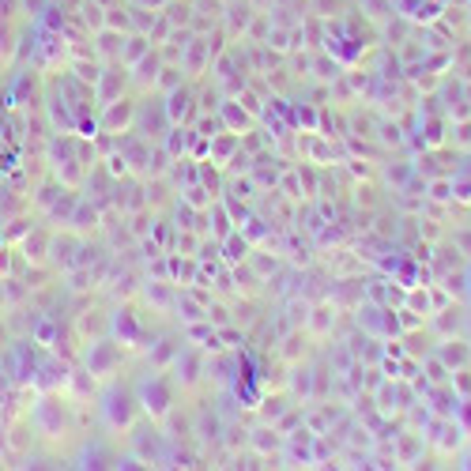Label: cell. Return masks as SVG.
<instances>
[{
  "mask_svg": "<svg viewBox=\"0 0 471 471\" xmlns=\"http://www.w3.org/2000/svg\"><path fill=\"white\" fill-rule=\"evenodd\" d=\"M170 403H173V385L166 377H151L147 381V389H144V408L151 411V415H166L170 411Z\"/></svg>",
  "mask_w": 471,
  "mask_h": 471,
  "instance_id": "cell-1",
  "label": "cell"
},
{
  "mask_svg": "<svg viewBox=\"0 0 471 471\" xmlns=\"http://www.w3.org/2000/svg\"><path fill=\"white\" fill-rule=\"evenodd\" d=\"M136 121V102H121V98H114V102H106V117H102V128L106 133H117V128L133 125Z\"/></svg>",
  "mask_w": 471,
  "mask_h": 471,
  "instance_id": "cell-2",
  "label": "cell"
},
{
  "mask_svg": "<svg viewBox=\"0 0 471 471\" xmlns=\"http://www.w3.org/2000/svg\"><path fill=\"white\" fill-rule=\"evenodd\" d=\"M437 358L448 366V369H460V366H467L471 362V347H467V339H453V336H445L441 343H437Z\"/></svg>",
  "mask_w": 471,
  "mask_h": 471,
  "instance_id": "cell-3",
  "label": "cell"
},
{
  "mask_svg": "<svg viewBox=\"0 0 471 471\" xmlns=\"http://www.w3.org/2000/svg\"><path fill=\"white\" fill-rule=\"evenodd\" d=\"M133 75H128V80H133L136 87H155V80H159V68H162V53L159 49H147L144 57H140L136 64H133Z\"/></svg>",
  "mask_w": 471,
  "mask_h": 471,
  "instance_id": "cell-4",
  "label": "cell"
},
{
  "mask_svg": "<svg viewBox=\"0 0 471 471\" xmlns=\"http://www.w3.org/2000/svg\"><path fill=\"white\" fill-rule=\"evenodd\" d=\"M121 46H125V30H114V27H102L94 35V53L102 61H121Z\"/></svg>",
  "mask_w": 471,
  "mask_h": 471,
  "instance_id": "cell-5",
  "label": "cell"
},
{
  "mask_svg": "<svg viewBox=\"0 0 471 471\" xmlns=\"http://www.w3.org/2000/svg\"><path fill=\"white\" fill-rule=\"evenodd\" d=\"M125 83H128V72H125V64L121 68H106L102 75H98V94H102V102H114V98H121L125 91Z\"/></svg>",
  "mask_w": 471,
  "mask_h": 471,
  "instance_id": "cell-6",
  "label": "cell"
},
{
  "mask_svg": "<svg viewBox=\"0 0 471 471\" xmlns=\"http://www.w3.org/2000/svg\"><path fill=\"white\" fill-rule=\"evenodd\" d=\"M207 57H212V42H207V38H192L189 46H185V53H181V68L189 75H196L207 64Z\"/></svg>",
  "mask_w": 471,
  "mask_h": 471,
  "instance_id": "cell-7",
  "label": "cell"
},
{
  "mask_svg": "<svg viewBox=\"0 0 471 471\" xmlns=\"http://www.w3.org/2000/svg\"><path fill=\"white\" fill-rule=\"evenodd\" d=\"M162 106H166V117H170V125H181L185 121V117H189V109H192V91H189V87H178V91H170V98H166V102H162Z\"/></svg>",
  "mask_w": 471,
  "mask_h": 471,
  "instance_id": "cell-8",
  "label": "cell"
},
{
  "mask_svg": "<svg viewBox=\"0 0 471 471\" xmlns=\"http://www.w3.org/2000/svg\"><path fill=\"white\" fill-rule=\"evenodd\" d=\"M117 347L109 343V339H98V343H91V355H87V366H91V374H106L109 366L117 362Z\"/></svg>",
  "mask_w": 471,
  "mask_h": 471,
  "instance_id": "cell-9",
  "label": "cell"
},
{
  "mask_svg": "<svg viewBox=\"0 0 471 471\" xmlns=\"http://www.w3.org/2000/svg\"><path fill=\"white\" fill-rule=\"evenodd\" d=\"M147 49H151V35H144V30H128L125 46H121V64H125V68H133Z\"/></svg>",
  "mask_w": 471,
  "mask_h": 471,
  "instance_id": "cell-10",
  "label": "cell"
},
{
  "mask_svg": "<svg viewBox=\"0 0 471 471\" xmlns=\"http://www.w3.org/2000/svg\"><path fill=\"white\" fill-rule=\"evenodd\" d=\"M392 456H396V464H415L422 456V434H396Z\"/></svg>",
  "mask_w": 471,
  "mask_h": 471,
  "instance_id": "cell-11",
  "label": "cell"
},
{
  "mask_svg": "<svg viewBox=\"0 0 471 471\" xmlns=\"http://www.w3.org/2000/svg\"><path fill=\"white\" fill-rule=\"evenodd\" d=\"M430 400H434V411L441 415V419H456V408H460V396H456V389L448 385H437L434 392H430Z\"/></svg>",
  "mask_w": 471,
  "mask_h": 471,
  "instance_id": "cell-12",
  "label": "cell"
},
{
  "mask_svg": "<svg viewBox=\"0 0 471 471\" xmlns=\"http://www.w3.org/2000/svg\"><path fill=\"white\" fill-rule=\"evenodd\" d=\"M305 324H310V332H317V336H328L336 328V305H313L310 313H305Z\"/></svg>",
  "mask_w": 471,
  "mask_h": 471,
  "instance_id": "cell-13",
  "label": "cell"
},
{
  "mask_svg": "<svg viewBox=\"0 0 471 471\" xmlns=\"http://www.w3.org/2000/svg\"><path fill=\"white\" fill-rule=\"evenodd\" d=\"M219 117H223V125H230V133H242V128H249V121H253V114H249L242 102H223L219 106Z\"/></svg>",
  "mask_w": 471,
  "mask_h": 471,
  "instance_id": "cell-14",
  "label": "cell"
},
{
  "mask_svg": "<svg viewBox=\"0 0 471 471\" xmlns=\"http://www.w3.org/2000/svg\"><path fill=\"white\" fill-rule=\"evenodd\" d=\"M464 249H460L456 242L453 245H437V253H434V268H437V276H453V268L464 264Z\"/></svg>",
  "mask_w": 471,
  "mask_h": 471,
  "instance_id": "cell-15",
  "label": "cell"
},
{
  "mask_svg": "<svg viewBox=\"0 0 471 471\" xmlns=\"http://www.w3.org/2000/svg\"><path fill=\"white\" fill-rule=\"evenodd\" d=\"M464 321H467L464 310H456V305H445V310H437L434 328H437L441 336H453V332H460V328H464Z\"/></svg>",
  "mask_w": 471,
  "mask_h": 471,
  "instance_id": "cell-16",
  "label": "cell"
},
{
  "mask_svg": "<svg viewBox=\"0 0 471 471\" xmlns=\"http://www.w3.org/2000/svg\"><path fill=\"white\" fill-rule=\"evenodd\" d=\"M204 369L207 366H204V358L196 355V350H185V355H178V377L185 381V385H196Z\"/></svg>",
  "mask_w": 471,
  "mask_h": 471,
  "instance_id": "cell-17",
  "label": "cell"
},
{
  "mask_svg": "<svg viewBox=\"0 0 471 471\" xmlns=\"http://www.w3.org/2000/svg\"><path fill=\"white\" fill-rule=\"evenodd\" d=\"M185 83V68H181V61H162V68H159V80H155V87L159 91H178V87Z\"/></svg>",
  "mask_w": 471,
  "mask_h": 471,
  "instance_id": "cell-18",
  "label": "cell"
},
{
  "mask_svg": "<svg viewBox=\"0 0 471 471\" xmlns=\"http://www.w3.org/2000/svg\"><path fill=\"white\" fill-rule=\"evenodd\" d=\"M128 419H133V396L114 392V396H109V422H114V426H128Z\"/></svg>",
  "mask_w": 471,
  "mask_h": 471,
  "instance_id": "cell-19",
  "label": "cell"
},
{
  "mask_svg": "<svg viewBox=\"0 0 471 471\" xmlns=\"http://www.w3.org/2000/svg\"><path fill=\"white\" fill-rule=\"evenodd\" d=\"M249 441H253L257 453H276V448L283 445V434L276 430V426H260V430H253Z\"/></svg>",
  "mask_w": 471,
  "mask_h": 471,
  "instance_id": "cell-20",
  "label": "cell"
},
{
  "mask_svg": "<svg viewBox=\"0 0 471 471\" xmlns=\"http://www.w3.org/2000/svg\"><path fill=\"white\" fill-rule=\"evenodd\" d=\"M223 19L230 23V35H242V30L253 23V8L249 4H230V12H223Z\"/></svg>",
  "mask_w": 471,
  "mask_h": 471,
  "instance_id": "cell-21",
  "label": "cell"
},
{
  "mask_svg": "<svg viewBox=\"0 0 471 471\" xmlns=\"http://www.w3.org/2000/svg\"><path fill=\"white\" fill-rule=\"evenodd\" d=\"M426 196L430 200H456V181L453 178H434V181H426Z\"/></svg>",
  "mask_w": 471,
  "mask_h": 471,
  "instance_id": "cell-22",
  "label": "cell"
},
{
  "mask_svg": "<svg viewBox=\"0 0 471 471\" xmlns=\"http://www.w3.org/2000/svg\"><path fill=\"white\" fill-rule=\"evenodd\" d=\"M192 136H196V133H189V128H181V125H178V128H170V140H166V151H170V155H173V159H178V155H181V151H189V144H192Z\"/></svg>",
  "mask_w": 471,
  "mask_h": 471,
  "instance_id": "cell-23",
  "label": "cell"
},
{
  "mask_svg": "<svg viewBox=\"0 0 471 471\" xmlns=\"http://www.w3.org/2000/svg\"><path fill=\"white\" fill-rule=\"evenodd\" d=\"M196 434L204 437V441H219V434H223V422L215 419V415H200V419H196Z\"/></svg>",
  "mask_w": 471,
  "mask_h": 471,
  "instance_id": "cell-24",
  "label": "cell"
},
{
  "mask_svg": "<svg viewBox=\"0 0 471 471\" xmlns=\"http://www.w3.org/2000/svg\"><path fill=\"white\" fill-rule=\"evenodd\" d=\"M249 268L257 271V279H268L271 271L279 268V260H276V257H268V253H249Z\"/></svg>",
  "mask_w": 471,
  "mask_h": 471,
  "instance_id": "cell-25",
  "label": "cell"
},
{
  "mask_svg": "<svg viewBox=\"0 0 471 471\" xmlns=\"http://www.w3.org/2000/svg\"><path fill=\"white\" fill-rule=\"evenodd\" d=\"M136 453L144 460H159V434L155 430H144L136 437Z\"/></svg>",
  "mask_w": 471,
  "mask_h": 471,
  "instance_id": "cell-26",
  "label": "cell"
},
{
  "mask_svg": "<svg viewBox=\"0 0 471 471\" xmlns=\"http://www.w3.org/2000/svg\"><path fill=\"white\" fill-rule=\"evenodd\" d=\"M336 298H339V302H362V298H366V287H362L358 279H343V283L336 287Z\"/></svg>",
  "mask_w": 471,
  "mask_h": 471,
  "instance_id": "cell-27",
  "label": "cell"
},
{
  "mask_svg": "<svg viewBox=\"0 0 471 471\" xmlns=\"http://www.w3.org/2000/svg\"><path fill=\"white\" fill-rule=\"evenodd\" d=\"M106 27H114V30H133V19H128V8L121 4H114V8H106Z\"/></svg>",
  "mask_w": 471,
  "mask_h": 471,
  "instance_id": "cell-28",
  "label": "cell"
},
{
  "mask_svg": "<svg viewBox=\"0 0 471 471\" xmlns=\"http://www.w3.org/2000/svg\"><path fill=\"white\" fill-rule=\"evenodd\" d=\"M310 72H317L324 83H336L339 80V61H328V57H317L313 64H310Z\"/></svg>",
  "mask_w": 471,
  "mask_h": 471,
  "instance_id": "cell-29",
  "label": "cell"
},
{
  "mask_svg": "<svg viewBox=\"0 0 471 471\" xmlns=\"http://www.w3.org/2000/svg\"><path fill=\"white\" fill-rule=\"evenodd\" d=\"M448 385L456 389V396H460V400H464V396H471V369H467V366L453 369V374H448Z\"/></svg>",
  "mask_w": 471,
  "mask_h": 471,
  "instance_id": "cell-30",
  "label": "cell"
},
{
  "mask_svg": "<svg viewBox=\"0 0 471 471\" xmlns=\"http://www.w3.org/2000/svg\"><path fill=\"white\" fill-rule=\"evenodd\" d=\"M415 173H419V170H415V162H396V166L385 170V178H389L392 185H408Z\"/></svg>",
  "mask_w": 471,
  "mask_h": 471,
  "instance_id": "cell-31",
  "label": "cell"
},
{
  "mask_svg": "<svg viewBox=\"0 0 471 471\" xmlns=\"http://www.w3.org/2000/svg\"><path fill=\"white\" fill-rule=\"evenodd\" d=\"M178 310H181L185 321H200V317L207 313V305H196V302L189 298V294H181V298H178Z\"/></svg>",
  "mask_w": 471,
  "mask_h": 471,
  "instance_id": "cell-32",
  "label": "cell"
},
{
  "mask_svg": "<svg viewBox=\"0 0 471 471\" xmlns=\"http://www.w3.org/2000/svg\"><path fill=\"white\" fill-rule=\"evenodd\" d=\"M426 369H430V381H434V385H445V381H448V374H453V369H448V366H445L437 355H430V358H426Z\"/></svg>",
  "mask_w": 471,
  "mask_h": 471,
  "instance_id": "cell-33",
  "label": "cell"
},
{
  "mask_svg": "<svg viewBox=\"0 0 471 471\" xmlns=\"http://www.w3.org/2000/svg\"><path fill=\"white\" fill-rule=\"evenodd\" d=\"M223 245L230 249V253H226L230 260H238V257H249V242H245L242 234H226V238H223Z\"/></svg>",
  "mask_w": 471,
  "mask_h": 471,
  "instance_id": "cell-34",
  "label": "cell"
},
{
  "mask_svg": "<svg viewBox=\"0 0 471 471\" xmlns=\"http://www.w3.org/2000/svg\"><path fill=\"white\" fill-rule=\"evenodd\" d=\"M215 133H223V117H200V125H196V136H200V140H212Z\"/></svg>",
  "mask_w": 471,
  "mask_h": 471,
  "instance_id": "cell-35",
  "label": "cell"
},
{
  "mask_svg": "<svg viewBox=\"0 0 471 471\" xmlns=\"http://www.w3.org/2000/svg\"><path fill=\"white\" fill-rule=\"evenodd\" d=\"M173 355H178V343H173V339H162V343L155 347V355H151V362H155V366H166Z\"/></svg>",
  "mask_w": 471,
  "mask_h": 471,
  "instance_id": "cell-36",
  "label": "cell"
},
{
  "mask_svg": "<svg viewBox=\"0 0 471 471\" xmlns=\"http://www.w3.org/2000/svg\"><path fill=\"white\" fill-rule=\"evenodd\" d=\"M362 4L369 8V16H374V19H392V16H396L392 0H362Z\"/></svg>",
  "mask_w": 471,
  "mask_h": 471,
  "instance_id": "cell-37",
  "label": "cell"
},
{
  "mask_svg": "<svg viewBox=\"0 0 471 471\" xmlns=\"http://www.w3.org/2000/svg\"><path fill=\"white\" fill-rule=\"evenodd\" d=\"M408 302H411V313H415V310H422V313H430V310H434V302H430V290H426V287H422V290L415 287V290L408 294Z\"/></svg>",
  "mask_w": 471,
  "mask_h": 471,
  "instance_id": "cell-38",
  "label": "cell"
},
{
  "mask_svg": "<svg viewBox=\"0 0 471 471\" xmlns=\"http://www.w3.org/2000/svg\"><path fill=\"white\" fill-rule=\"evenodd\" d=\"M339 8H343V0H313V12H317V16H324V19L339 16Z\"/></svg>",
  "mask_w": 471,
  "mask_h": 471,
  "instance_id": "cell-39",
  "label": "cell"
},
{
  "mask_svg": "<svg viewBox=\"0 0 471 471\" xmlns=\"http://www.w3.org/2000/svg\"><path fill=\"white\" fill-rule=\"evenodd\" d=\"M283 192H287L290 200H298L302 196V173H287V178H283Z\"/></svg>",
  "mask_w": 471,
  "mask_h": 471,
  "instance_id": "cell-40",
  "label": "cell"
},
{
  "mask_svg": "<svg viewBox=\"0 0 471 471\" xmlns=\"http://www.w3.org/2000/svg\"><path fill=\"white\" fill-rule=\"evenodd\" d=\"M313 396H317V400L328 396V369H324V366L313 369Z\"/></svg>",
  "mask_w": 471,
  "mask_h": 471,
  "instance_id": "cell-41",
  "label": "cell"
},
{
  "mask_svg": "<svg viewBox=\"0 0 471 471\" xmlns=\"http://www.w3.org/2000/svg\"><path fill=\"white\" fill-rule=\"evenodd\" d=\"M287 408H290V403H287V400H283V396H276V400H268V408H264V419H271V422H276V419H279V415H287Z\"/></svg>",
  "mask_w": 471,
  "mask_h": 471,
  "instance_id": "cell-42",
  "label": "cell"
},
{
  "mask_svg": "<svg viewBox=\"0 0 471 471\" xmlns=\"http://www.w3.org/2000/svg\"><path fill=\"white\" fill-rule=\"evenodd\" d=\"M75 75H80V80H91V83H98V75H102V68H98V64L91 61V64H75Z\"/></svg>",
  "mask_w": 471,
  "mask_h": 471,
  "instance_id": "cell-43",
  "label": "cell"
},
{
  "mask_svg": "<svg viewBox=\"0 0 471 471\" xmlns=\"http://www.w3.org/2000/svg\"><path fill=\"white\" fill-rule=\"evenodd\" d=\"M381 144H403V136H400V128L396 125H381Z\"/></svg>",
  "mask_w": 471,
  "mask_h": 471,
  "instance_id": "cell-44",
  "label": "cell"
},
{
  "mask_svg": "<svg viewBox=\"0 0 471 471\" xmlns=\"http://www.w3.org/2000/svg\"><path fill=\"white\" fill-rule=\"evenodd\" d=\"M298 350H305L302 336H287V347H283V355H287V358H298Z\"/></svg>",
  "mask_w": 471,
  "mask_h": 471,
  "instance_id": "cell-45",
  "label": "cell"
},
{
  "mask_svg": "<svg viewBox=\"0 0 471 471\" xmlns=\"http://www.w3.org/2000/svg\"><path fill=\"white\" fill-rule=\"evenodd\" d=\"M234 196H238V200H249V196H253V181H234Z\"/></svg>",
  "mask_w": 471,
  "mask_h": 471,
  "instance_id": "cell-46",
  "label": "cell"
},
{
  "mask_svg": "<svg viewBox=\"0 0 471 471\" xmlns=\"http://www.w3.org/2000/svg\"><path fill=\"white\" fill-rule=\"evenodd\" d=\"M91 219H98V212H91ZM72 223H75V226H94V223H87V204H80V212H75Z\"/></svg>",
  "mask_w": 471,
  "mask_h": 471,
  "instance_id": "cell-47",
  "label": "cell"
},
{
  "mask_svg": "<svg viewBox=\"0 0 471 471\" xmlns=\"http://www.w3.org/2000/svg\"><path fill=\"white\" fill-rule=\"evenodd\" d=\"M136 4H144V8H151V4H155V8H162L166 0H136Z\"/></svg>",
  "mask_w": 471,
  "mask_h": 471,
  "instance_id": "cell-48",
  "label": "cell"
}]
</instances>
